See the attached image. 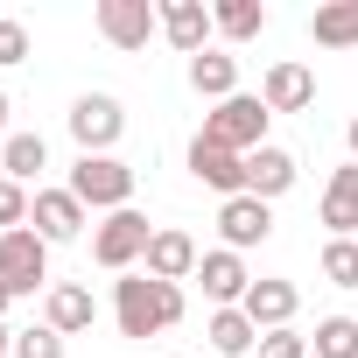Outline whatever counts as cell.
<instances>
[{"label":"cell","mask_w":358,"mask_h":358,"mask_svg":"<svg viewBox=\"0 0 358 358\" xmlns=\"http://www.w3.org/2000/svg\"><path fill=\"white\" fill-rule=\"evenodd\" d=\"M162 29V8L155 0H99V36L113 50H148V36Z\"/></svg>","instance_id":"52a82bcc"},{"label":"cell","mask_w":358,"mask_h":358,"mask_svg":"<svg viewBox=\"0 0 358 358\" xmlns=\"http://www.w3.org/2000/svg\"><path fill=\"white\" fill-rule=\"evenodd\" d=\"M85 211H134V169L120 162V155H78V169H71V183H64Z\"/></svg>","instance_id":"7a4b0ae2"},{"label":"cell","mask_w":358,"mask_h":358,"mask_svg":"<svg viewBox=\"0 0 358 358\" xmlns=\"http://www.w3.org/2000/svg\"><path fill=\"white\" fill-rule=\"evenodd\" d=\"M344 141H351V162H358V120H351V134H344Z\"/></svg>","instance_id":"4dcf8cb0"},{"label":"cell","mask_w":358,"mask_h":358,"mask_svg":"<svg viewBox=\"0 0 358 358\" xmlns=\"http://www.w3.org/2000/svg\"><path fill=\"white\" fill-rule=\"evenodd\" d=\"M29 204H36V197H29L22 183H8V176H0V232H22V225H29Z\"/></svg>","instance_id":"4316f807"},{"label":"cell","mask_w":358,"mask_h":358,"mask_svg":"<svg viewBox=\"0 0 358 358\" xmlns=\"http://www.w3.org/2000/svg\"><path fill=\"white\" fill-rule=\"evenodd\" d=\"M0 134H8V92H0Z\"/></svg>","instance_id":"1f68e13d"},{"label":"cell","mask_w":358,"mask_h":358,"mask_svg":"<svg viewBox=\"0 0 358 358\" xmlns=\"http://www.w3.org/2000/svg\"><path fill=\"white\" fill-rule=\"evenodd\" d=\"M204 337H211V351H218V358H246V351L260 344V330H253V316H246V309H218V316L204 323Z\"/></svg>","instance_id":"44dd1931"},{"label":"cell","mask_w":358,"mask_h":358,"mask_svg":"<svg viewBox=\"0 0 358 358\" xmlns=\"http://www.w3.org/2000/svg\"><path fill=\"white\" fill-rule=\"evenodd\" d=\"M190 85L204 92V99H232L239 92V57H225V50H204V57H190Z\"/></svg>","instance_id":"ffe728a7"},{"label":"cell","mask_w":358,"mask_h":358,"mask_svg":"<svg viewBox=\"0 0 358 358\" xmlns=\"http://www.w3.org/2000/svg\"><path fill=\"white\" fill-rule=\"evenodd\" d=\"M29 225H36L50 246H64V239H78V232H85V204H78L71 190H36V204H29Z\"/></svg>","instance_id":"4fadbf2b"},{"label":"cell","mask_w":358,"mask_h":358,"mask_svg":"<svg viewBox=\"0 0 358 358\" xmlns=\"http://www.w3.org/2000/svg\"><path fill=\"white\" fill-rule=\"evenodd\" d=\"M211 22H218V36L253 43V36L267 29V8H260V0H218V8H211Z\"/></svg>","instance_id":"603a6c76"},{"label":"cell","mask_w":358,"mask_h":358,"mask_svg":"<svg viewBox=\"0 0 358 358\" xmlns=\"http://www.w3.org/2000/svg\"><path fill=\"white\" fill-rule=\"evenodd\" d=\"M295 302H302V295H295V281L267 274V281H253V288H246V302H239V309H246V316H253V330L267 337V330H288Z\"/></svg>","instance_id":"9a60e30c"},{"label":"cell","mask_w":358,"mask_h":358,"mask_svg":"<svg viewBox=\"0 0 358 358\" xmlns=\"http://www.w3.org/2000/svg\"><path fill=\"white\" fill-rule=\"evenodd\" d=\"M197 239L190 232H176V225H155V239H148V260H141V274H155V281H176L183 288L190 274H197Z\"/></svg>","instance_id":"ba28073f"},{"label":"cell","mask_w":358,"mask_h":358,"mask_svg":"<svg viewBox=\"0 0 358 358\" xmlns=\"http://www.w3.org/2000/svg\"><path fill=\"white\" fill-rule=\"evenodd\" d=\"M113 316H120V337L176 330V323H183V288H176V281H155V274H127V281L113 288Z\"/></svg>","instance_id":"6da1fadb"},{"label":"cell","mask_w":358,"mask_h":358,"mask_svg":"<svg viewBox=\"0 0 358 358\" xmlns=\"http://www.w3.org/2000/svg\"><path fill=\"white\" fill-rule=\"evenodd\" d=\"M197 281H204V295H211L218 309H239V302H246V288H253L246 260H239V253H225V246L197 260Z\"/></svg>","instance_id":"5bb4252c"},{"label":"cell","mask_w":358,"mask_h":358,"mask_svg":"<svg viewBox=\"0 0 358 358\" xmlns=\"http://www.w3.org/2000/svg\"><path fill=\"white\" fill-rule=\"evenodd\" d=\"M295 190V155L288 148H253L246 155V197H260V204H274V197H288Z\"/></svg>","instance_id":"8fae6325"},{"label":"cell","mask_w":358,"mask_h":358,"mask_svg":"<svg viewBox=\"0 0 358 358\" xmlns=\"http://www.w3.org/2000/svg\"><path fill=\"white\" fill-rule=\"evenodd\" d=\"M43 309H50V330H57V337H78V330H92V316H99L92 288H78V281H57Z\"/></svg>","instance_id":"ac0fdd59"},{"label":"cell","mask_w":358,"mask_h":358,"mask_svg":"<svg viewBox=\"0 0 358 358\" xmlns=\"http://www.w3.org/2000/svg\"><path fill=\"white\" fill-rule=\"evenodd\" d=\"M71 134H78V148H85V155H106V148L127 134L120 99H113V92H85V99L71 106Z\"/></svg>","instance_id":"8992f818"},{"label":"cell","mask_w":358,"mask_h":358,"mask_svg":"<svg viewBox=\"0 0 358 358\" xmlns=\"http://www.w3.org/2000/svg\"><path fill=\"white\" fill-rule=\"evenodd\" d=\"M50 281V239L36 232V225H22V232H0V288H8L15 302L22 295H36Z\"/></svg>","instance_id":"277c9868"},{"label":"cell","mask_w":358,"mask_h":358,"mask_svg":"<svg viewBox=\"0 0 358 358\" xmlns=\"http://www.w3.org/2000/svg\"><path fill=\"white\" fill-rule=\"evenodd\" d=\"M260 358H309V337H295V330H267V337H260Z\"/></svg>","instance_id":"83f0119b"},{"label":"cell","mask_w":358,"mask_h":358,"mask_svg":"<svg viewBox=\"0 0 358 358\" xmlns=\"http://www.w3.org/2000/svg\"><path fill=\"white\" fill-rule=\"evenodd\" d=\"M50 162L43 134H8V148H0V169H8V183H36V169Z\"/></svg>","instance_id":"7402d4cb"},{"label":"cell","mask_w":358,"mask_h":358,"mask_svg":"<svg viewBox=\"0 0 358 358\" xmlns=\"http://www.w3.org/2000/svg\"><path fill=\"white\" fill-rule=\"evenodd\" d=\"M190 176H197V183H211V190H225V197H246V155L211 148L204 134L190 141Z\"/></svg>","instance_id":"30bf717a"},{"label":"cell","mask_w":358,"mask_h":358,"mask_svg":"<svg viewBox=\"0 0 358 358\" xmlns=\"http://www.w3.org/2000/svg\"><path fill=\"white\" fill-rule=\"evenodd\" d=\"M267 99L260 92H232L225 106H211L204 113V141L211 148H232V155H253V148H267Z\"/></svg>","instance_id":"3957f363"},{"label":"cell","mask_w":358,"mask_h":358,"mask_svg":"<svg viewBox=\"0 0 358 358\" xmlns=\"http://www.w3.org/2000/svg\"><path fill=\"white\" fill-rule=\"evenodd\" d=\"M323 225H330V239H351V232H358V162H344V169L330 176V190H323Z\"/></svg>","instance_id":"2e32d148"},{"label":"cell","mask_w":358,"mask_h":358,"mask_svg":"<svg viewBox=\"0 0 358 358\" xmlns=\"http://www.w3.org/2000/svg\"><path fill=\"white\" fill-rule=\"evenodd\" d=\"M323 281L330 288H358V239H330L323 246Z\"/></svg>","instance_id":"d4e9b609"},{"label":"cell","mask_w":358,"mask_h":358,"mask_svg":"<svg viewBox=\"0 0 358 358\" xmlns=\"http://www.w3.org/2000/svg\"><path fill=\"white\" fill-rule=\"evenodd\" d=\"M218 232H225V253H246V246H260V239L274 232V204H260V197H225Z\"/></svg>","instance_id":"9c48e42d"},{"label":"cell","mask_w":358,"mask_h":358,"mask_svg":"<svg viewBox=\"0 0 358 358\" xmlns=\"http://www.w3.org/2000/svg\"><path fill=\"white\" fill-rule=\"evenodd\" d=\"M309 36L316 50H358V0H323L309 15Z\"/></svg>","instance_id":"d6986e66"},{"label":"cell","mask_w":358,"mask_h":358,"mask_svg":"<svg viewBox=\"0 0 358 358\" xmlns=\"http://www.w3.org/2000/svg\"><path fill=\"white\" fill-rule=\"evenodd\" d=\"M8 302H15V295H8V288H0V316H8Z\"/></svg>","instance_id":"d6a6232c"},{"label":"cell","mask_w":358,"mask_h":358,"mask_svg":"<svg viewBox=\"0 0 358 358\" xmlns=\"http://www.w3.org/2000/svg\"><path fill=\"white\" fill-rule=\"evenodd\" d=\"M260 99H267V113H302V106L316 99L309 64H274V71H267V85H260Z\"/></svg>","instance_id":"e0dca14e"},{"label":"cell","mask_w":358,"mask_h":358,"mask_svg":"<svg viewBox=\"0 0 358 358\" xmlns=\"http://www.w3.org/2000/svg\"><path fill=\"white\" fill-rule=\"evenodd\" d=\"M15 358H64V337H57L50 323H36V330H15Z\"/></svg>","instance_id":"484cf974"},{"label":"cell","mask_w":358,"mask_h":358,"mask_svg":"<svg viewBox=\"0 0 358 358\" xmlns=\"http://www.w3.org/2000/svg\"><path fill=\"white\" fill-rule=\"evenodd\" d=\"M309 358H358V316H323L309 337Z\"/></svg>","instance_id":"cb8c5ba5"},{"label":"cell","mask_w":358,"mask_h":358,"mask_svg":"<svg viewBox=\"0 0 358 358\" xmlns=\"http://www.w3.org/2000/svg\"><path fill=\"white\" fill-rule=\"evenodd\" d=\"M22 57H29V29L0 15V64H22Z\"/></svg>","instance_id":"f1b7e54d"},{"label":"cell","mask_w":358,"mask_h":358,"mask_svg":"<svg viewBox=\"0 0 358 358\" xmlns=\"http://www.w3.org/2000/svg\"><path fill=\"white\" fill-rule=\"evenodd\" d=\"M8 351H15V330H8V323H0V358H8Z\"/></svg>","instance_id":"f546056e"},{"label":"cell","mask_w":358,"mask_h":358,"mask_svg":"<svg viewBox=\"0 0 358 358\" xmlns=\"http://www.w3.org/2000/svg\"><path fill=\"white\" fill-rule=\"evenodd\" d=\"M148 239H155V225H148L141 211H113V218L92 232V260H99L106 274H127L134 260H148Z\"/></svg>","instance_id":"5b68a950"},{"label":"cell","mask_w":358,"mask_h":358,"mask_svg":"<svg viewBox=\"0 0 358 358\" xmlns=\"http://www.w3.org/2000/svg\"><path fill=\"white\" fill-rule=\"evenodd\" d=\"M211 8L204 0H162V36L183 50V57H204V43H211Z\"/></svg>","instance_id":"7c38bea8"}]
</instances>
